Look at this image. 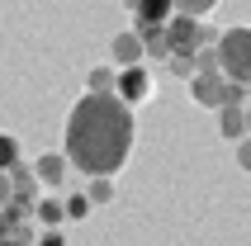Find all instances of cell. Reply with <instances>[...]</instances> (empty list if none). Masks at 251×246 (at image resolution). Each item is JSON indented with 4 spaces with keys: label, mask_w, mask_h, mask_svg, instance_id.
Returning a JSON list of instances; mask_svg holds the SVG:
<instances>
[{
    "label": "cell",
    "mask_w": 251,
    "mask_h": 246,
    "mask_svg": "<svg viewBox=\"0 0 251 246\" xmlns=\"http://www.w3.org/2000/svg\"><path fill=\"white\" fill-rule=\"evenodd\" d=\"M133 142H138V119H133V104H124L119 95H95L85 90L76 99V109L67 114V137H62V151L67 161L90 175H119L133 156Z\"/></svg>",
    "instance_id": "cell-1"
},
{
    "label": "cell",
    "mask_w": 251,
    "mask_h": 246,
    "mask_svg": "<svg viewBox=\"0 0 251 246\" xmlns=\"http://www.w3.org/2000/svg\"><path fill=\"white\" fill-rule=\"evenodd\" d=\"M218 62H223L227 81H247L251 85V28H223L218 38Z\"/></svg>",
    "instance_id": "cell-2"
},
{
    "label": "cell",
    "mask_w": 251,
    "mask_h": 246,
    "mask_svg": "<svg viewBox=\"0 0 251 246\" xmlns=\"http://www.w3.org/2000/svg\"><path fill=\"white\" fill-rule=\"evenodd\" d=\"M114 95L124 99V104H147V99L156 95V76L147 71V62H138V67H119V81H114Z\"/></svg>",
    "instance_id": "cell-3"
},
{
    "label": "cell",
    "mask_w": 251,
    "mask_h": 246,
    "mask_svg": "<svg viewBox=\"0 0 251 246\" xmlns=\"http://www.w3.org/2000/svg\"><path fill=\"white\" fill-rule=\"evenodd\" d=\"M124 5H128V19H133V28H138V33L166 28L171 14H176V5H171V0H124Z\"/></svg>",
    "instance_id": "cell-4"
},
{
    "label": "cell",
    "mask_w": 251,
    "mask_h": 246,
    "mask_svg": "<svg viewBox=\"0 0 251 246\" xmlns=\"http://www.w3.org/2000/svg\"><path fill=\"white\" fill-rule=\"evenodd\" d=\"M67 171H71L67 151H43L38 161H33V175H38L43 190H62V185H67Z\"/></svg>",
    "instance_id": "cell-5"
},
{
    "label": "cell",
    "mask_w": 251,
    "mask_h": 246,
    "mask_svg": "<svg viewBox=\"0 0 251 246\" xmlns=\"http://www.w3.org/2000/svg\"><path fill=\"white\" fill-rule=\"evenodd\" d=\"M190 95H195V104H204V109H218V104H223V71H195V76H190Z\"/></svg>",
    "instance_id": "cell-6"
},
{
    "label": "cell",
    "mask_w": 251,
    "mask_h": 246,
    "mask_svg": "<svg viewBox=\"0 0 251 246\" xmlns=\"http://www.w3.org/2000/svg\"><path fill=\"white\" fill-rule=\"evenodd\" d=\"M109 57H114V67H138V62H147L142 33H138V28H124V33L109 43Z\"/></svg>",
    "instance_id": "cell-7"
},
{
    "label": "cell",
    "mask_w": 251,
    "mask_h": 246,
    "mask_svg": "<svg viewBox=\"0 0 251 246\" xmlns=\"http://www.w3.org/2000/svg\"><path fill=\"white\" fill-rule=\"evenodd\" d=\"M166 38H171V52H195V48H199V19H190V14H171Z\"/></svg>",
    "instance_id": "cell-8"
},
{
    "label": "cell",
    "mask_w": 251,
    "mask_h": 246,
    "mask_svg": "<svg viewBox=\"0 0 251 246\" xmlns=\"http://www.w3.org/2000/svg\"><path fill=\"white\" fill-rule=\"evenodd\" d=\"M33 218H38V227H62L67 222V199L57 190L38 194V204H33Z\"/></svg>",
    "instance_id": "cell-9"
},
{
    "label": "cell",
    "mask_w": 251,
    "mask_h": 246,
    "mask_svg": "<svg viewBox=\"0 0 251 246\" xmlns=\"http://www.w3.org/2000/svg\"><path fill=\"white\" fill-rule=\"evenodd\" d=\"M218 133H223L227 142H242V137H247V114L242 109H218Z\"/></svg>",
    "instance_id": "cell-10"
},
{
    "label": "cell",
    "mask_w": 251,
    "mask_h": 246,
    "mask_svg": "<svg viewBox=\"0 0 251 246\" xmlns=\"http://www.w3.org/2000/svg\"><path fill=\"white\" fill-rule=\"evenodd\" d=\"M114 81H119V67H90L85 90H95V95H114Z\"/></svg>",
    "instance_id": "cell-11"
},
{
    "label": "cell",
    "mask_w": 251,
    "mask_h": 246,
    "mask_svg": "<svg viewBox=\"0 0 251 246\" xmlns=\"http://www.w3.org/2000/svg\"><path fill=\"white\" fill-rule=\"evenodd\" d=\"M247 95H251L247 81H227L223 76V104H218V109H247Z\"/></svg>",
    "instance_id": "cell-12"
},
{
    "label": "cell",
    "mask_w": 251,
    "mask_h": 246,
    "mask_svg": "<svg viewBox=\"0 0 251 246\" xmlns=\"http://www.w3.org/2000/svg\"><path fill=\"white\" fill-rule=\"evenodd\" d=\"M142 48H147V57H152V62H166V57H171V38H166V28H152V33H142Z\"/></svg>",
    "instance_id": "cell-13"
},
{
    "label": "cell",
    "mask_w": 251,
    "mask_h": 246,
    "mask_svg": "<svg viewBox=\"0 0 251 246\" xmlns=\"http://www.w3.org/2000/svg\"><path fill=\"white\" fill-rule=\"evenodd\" d=\"M90 204L95 208H104V204H114V175H90Z\"/></svg>",
    "instance_id": "cell-14"
},
{
    "label": "cell",
    "mask_w": 251,
    "mask_h": 246,
    "mask_svg": "<svg viewBox=\"0 0 251 246\" xmlns=\"http://www.w3.org/2000/svg\"><path fill=\"white\" fill-rule=\"evenodd\" d=\"M24 213H28V208H19L14 199L0 208V237H14V232H19V227H24Z\"/></svg>",
    "instance_id": "cell-15"
},
{
    "label": "cell",
    "mask_w": 251,
    "mask_h": 246,
    "mask_svg": "<svg viewBox=\"0 0 251 246\" xmlns=\"http://www.w3.org/2000/svg\"><path fill=\"white\" fill-rule=\"evenodd\" d=\"M171 5H176V14H190V19H209L218 10V0H171Z\"/></svg>",
    "instance_id": "cell-16"
},
{
    "label": "cell",
    "mask_w": 251,
    "mask_h": 246,
    "mask_svg": "<svg viewBox=\"0 0 251 246\" xmlns=\"http://www.w3.org/2000/svg\"><path fill=\"white\" fill-rule=\"evenodd\" d=\"M90 194L85 190H76V194H67V222H81V218H90Z\"/></svg>",
    "instance_id": "cell-17"
},
{
    "label": "cell",
    "mask_w": 251,
    "mask_h": 246,
    "mask_svg": "<svg viewBox=\"0 0 251 246\" xmlns=\"http://www.w3.org/2000/svg\"><path fill=\"white\" fill-rule=\"evenodd\" d=\"M14 166H19V137L0 133V171H14Z\"/></svg>",
    "instance_id": "cell-18"
},
{
    "label": "cell",
    "mask_w": 251,
    "mask_h": 246,
    "mask_svg": "<svg viewBox=\"0 0 251 246\" xmlns=\"http://www.w3.org/2000/svg\"><path fill=\"white\" fill-rule=\"evenodd\" d=\"M166 71L190 81V76H195V52H171V57H166Z\"/></svg>",
    "instance_id": "cell-19"
},
{
    "label": "cell",
    "mask_w": 251,
    "mask_h": 246,
    "mask_svg": "<svg viewBox=\"0 0 251 246\" xmlns=\"http://www.w3.org/2000/svg\"><path fill=\"white\" fill-rule=\"evenodd\" d=\"M195 71H223V62H218V43H213V48H195Z\"/></svg>",
    "instance_id": "cell-20"
},
{
    "label": "cell",
    "mask_w": 251,
    "mask_h": 246,
    "mask_svg": "<svg viewBox=\"0 0 251 246\" xmlns=\"http://www.w3.org/2000/svg\"><path fill=\"white\" fill-rule=\"evenodd\" d=\"M33 246H67V237H62V227H43Z\"/></svg>",
    "instance_id": "cell-21"
},
{
    "label": "cell",
    "mask_w": 251,
    "mask_h": 246,
    "mask_svg": "<svg viewBox=\"0 0 251 246\" xmlns=\"http://www.w3.org/2000/svg\"><path fill=\"white\" fill-rule=\"evenodd\" d=\"M237 166L251 175V137H242V142H237Z\"/></svg>",
    "instance_id": "cell-22"
},
{
    "label": "cell",
    "mask_w": 251,
    "mask_h": 246,
    "mask_svg": "<svg viewBox=\"0 0 251 246\" xmlns=\"http://www.w3.org/2000/svg\"><path fill=\"white\" fill-rule=\"evenodd\" d=\"M14 199V185H10V171H0V208Z\"/></svg>",
    "instance_id": "cell-23"
},
{
    "label": "cell",
    "mask_w": 251,
    "mask_h": 246,
    "mask_svg": "<svg viewBox=\"0 0 251 246\" xmlns=\"http://www.w3.org/2000/svg\"><path fill=\"white\" fill-rule=\"evenodd\" d=\"M242 114H247V137H251V104H247V109H242Z\"/></svg>",
    "instance_id": "cell-24"
}]
</instances>
